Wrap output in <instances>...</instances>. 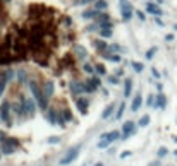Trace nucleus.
<instances>
[{"label":"nucleus","mask_w":177,"mask_h":166,"mask_svg":"<svg viewBox=\"0 0 177 166\" xmlns=\"http://www.w3.org/2000/svg\"><path fill=\"white\" fill-rule=\"evenodd\" d=\"M134 15H136V17L139 19V21H144V19H146V15H144V12H143V11H134Z\"/></svg>","instance_id":"41"},{"label":"nucleus","mask_w":177,"mask_h":166,"mask_svg":"<svg viewBox=\"0 0 177 166\" xmlns=\"http://www.w3.org/2000/svg\"><path fill=\"white\" fill-rule=\"evenodd\" d=\"M100 11H96V9H88V11H84L81 14V17L84 19V21H91V19H96V15H98Z\"/></svg>","instance_id":"18"},{"label":"nucleus","mask_w":177,"mask_h":166,"mask_svg":"<svg viewBox=\"0 0 177 166\" xmlns=\"http://www.w3.org/2000/svg\"><path fill=\"white\" fill-rule=\"evenodd\" d=\"M157 4H158V5H162V4H165V0H157Z\"/></svg>","instance_id":"52"},{"label":"nucleus","mask_w":177,"mask_h":166,"mask_svg":"<svg viewBox=\"0 0 177 166\" xmlns=\"http://www.w3.org/2000/svg\"><path fill=\"white\" fill-rule=\"evenodd\" d=\"M115 75H117V77H122V75H124V69H117L115 70Z\"/></svg>","instance_id":"47"},{"label":"nucleus","mask_w":177,"mask_h":166,"mask_svg":"<svg viewBox=\"0 0 177 166\" xmlns=\"http://www.w3.org/2000/svg\"><path fill=\"white\" fill-rule=\"evenodd\" d=\"M165 41H174V34H165Z\"/></svg>","instance_id":"50"},{"label":"nucleus","mask_w":177,"mask_h":166,"mask_svg":"<svg viewBox=\"0 0 177 166\" xmlns=\"http://www.w3.org/2000/svg\"><path fill=\"white\" fill-rule=\"evenodd\" d=\"M169 154V149L165 147V146H162V147L157 151V156H158V159H162V158H165V156Z\"/></svg>","instance_id":"38"},{"label":"nucleus","mask_w":177,"mask_h":166,"mask_svg":"<svg viewBox=\"0 0 177 166\" xmlns=\"http://www.w3.org/2000/svg\"><path fill=\"white\" fill-rule=\"evenodd\" d=\"M83 72L88 74V75H91V74H95V67L89 65V63H84V65H83Z\"/></svg>","instance_id":"37"},{"label":"nucleus","mask_w":177,"mask_h":166,"mask_svg":"<svg viewBox=\"0 0 177 166\" xmlns=\"http://www.w3.org/2000/svg\"><path fill=\"white\" fill-rule=\"evenodd\" d=\"M157 91H158V92L163 91V84H162V82H157Z\"/></svg>","instance_id":"48"},{"label":"nucleus","mask_w":177,"mask_h":166,"mask_svg":"<svg viewBox=\"0 0 177 166\" xmlns=\"http://www.w3.org/2000/svg\"><path fill=\"white\" fill-rule=\"evenodd\" d=\"M129 156H131V151H122V152H120V158H122V159L129 158Z\"/></svg>","instance_id":"45"},{"label":"nucleus","mask_w":177,"mask_h":166,"mask_svg":"<svg viewBox=\"0 0 177 166\" xmlns=\"http://www.w3.org/2000/svg\"><path fill=\"white\" fill-rule=\"evenodd\" d=\"M79 151H81V146H74V147H70L69 151H67V154L59 161V164L60 166H67V164H70L72 161H76L78 156H79Z\"/></svg>","instance_id":"3"},{"label":"nucleus","mask_w":177,"mask_h":166,"mask_svg":"<svg viewBox=\"0 0 177 166\" xmlns=\"http://www.w3.org/2000/svg\"><path fill=\"white\" fill-rule=\"evenodd\" d=\"M131 67H133V70H134V72H138V74L144 70V65L141 62H136V60H134V62H131Z\"/></svg>","instance_id":"31"},{"label":"nucleus","mask_w":177,"mask_h":166,"mask_svg":"<svg viewBox=\"0 0 177 166\" xmlns=\"http://www.w3.org/2000/svg\"><path fill=\"white\" fill-rule=\"evenodd\" d=\"M62 117H64V120H66V122H72V120H74L72 113H70L69 108H64V110H62Z\"/></svg>","instance_id":"34"},{"label":"nucleus","mask_w":177,"mask_h":166,"mask_svg":"<svg viewBox=\"0 0 177 166\" xmlns=\"http://www.w3.org/2000/svg\"><path fill=\"white\" fill-rule=\"evenodd\" d=\"M174 31H175V33H177V24H174Z\"/></svg>","instance_id":"57"},{"label":"nucleus","mask_w":177,"mask_h":166,"mask_svg":"<svg viewBox=\"0 0 177 166\" xmlns=\"http://www.w3.org/2000/svg\"><path fill=\"white\" fill-rule=\"evenodd\" d=\"M155 22H157V24H158V26H163V21H162V19H160V17H155Z\"/></svg>","instance_id":"51"},{"label":"nucleus","mask_w":177,"mask_h":166,"mask_svg":"<svg viewBox=\"0 0 177 166\" xmlns=\"http://www.w3.org/2000/svg\"><path fill=\"white\" fill-rule=\"evenodd\" d=\"M115 110H117V108H115V103H110V104H108V106L103 110V113H102V118H103V120L110 118L112 115H114V111H115Z\"/></svg>","instance_id":"19"},{"label":"nucleus","mask_w":177,"mask_h":166,"mask_svg":"<svg viewBox=\"0 0 177 166\" xmlns=\"http://www.w3.org/2000/svg\"><path fill=\"white\" fill-rule=\"evenodd\" d=\"M67 166H69V164H67Z\"/></svg>","instance_id":"62"},{"label":"nucleus","mask_w":177,"mask_h":166,"mask_svg":"<svg viewBox=\"0 0 177 166\" xmlns=\"http://www.w3.org/2000/svg\"><path fill=\"white\" fill-rule=\"evenodd\" d=\"M95 74L100 75V77H102V75H107V69H105L103 63H98V65L95 67Z\"/></svg>","instance_id":"27"},{"label":"nucleus","mask_w":177,"mask_h":166,"mask_svg":"<svg viewBox=\"0 0 177 166\" xmlns=\"http://www.w3.org/2000/svg\"><path fill=\"white\" fill-rule=\"evenodd\" d=\"M69 89H70V92H72L74 96L84 94V92H86V82H81V81H70Z\"/></svg>","instance_id":"7"},{"label":"nucleus","mask_w":177,"mask_h":166,"mask_svg":"<svg viewBox=\"0 0 177 166\" xmlns=\"http://www.w3.org/2000/svg\"><path fill=\"white\" fill-rule=\"evenodd\" d=\"M157 52H158V48H157V46H151V48H148V50H146V53H144L146 60H151L153 57L157 55Z\"/></svg>","instance_id":"30"},{"label":"nucleus","mask_w":177,"mask_h":166,"mask_svg":"<svg viewBox=\"0 0 177 166\" xmlns=\"http://www.w3.org/2000/svg\"><path fill=\"white\" fill-rule=\"evenodd\" d=\"M107 7H108L107 0H96V2H95V9H96V11H100V12L107 11Z\"/></svg>","instance_id":"24"},{"label":"nucleus","mask_w":177,"mask_h":166,"mask_svg":"<svg viewBox=\"0 0 177 166\" xmlns=\"http://www.w3.org/2000/svg\"><path fill=\"white\" fill-rule=\"evenodd\" d=\"M141 104H143V96H141V92H138L136 96L133 98V103H131V111H133V113L139 111Z\"/></svg>","instance_id":"15"},{"label":"nucleus","mask_w":177,"mask_h":166,"mask_svg":"<svg viewBox=\"0 0 177 166\" xmlns=\"http://www.w3.org/2000/svg\"><path fill=\"white\" fill-rule=\"evenodd\" d=\"M96 0H79L78 4H81V5H89V4H95Z\"/></svg>","instance_id":"44"},{"label":"nucleus","mask_w":177,"mask_h":166,"mask_svg":"<svg viewBox=\"0 0 177 166\" xmlns=\"http://www.w3.org/2000/svg\"><path fill=\"white\" fill-rule=\"evenodd\" d=\"M59 142H60L59 135H53V137H48L47 139V144H59Z\"/></svg>","instance_id":"40"},{"label":"nucleus","mask_w":177,"mask_h":166,"mask_svg":"<svg viewBox=\"0 0 177 166\" xmlns=\"http://www.w3.org/2000/svg\"><path fill=\"white\" fill-rule=\"evenodd\" d=\"M7 79H5V75L2 74V72H0V96H2V94H4V91H5V87H7Z\"/></svg>","instance_id":"28"},{"label":"nucleus","mask_w":177,"mask_h":166,"mask_svg":"<svg viewBox=\"0 0 177 166\" xmlns=\"http://www.w3.org/2000/svg\"><path fill=\"white\" fill-rule=\"evenodd\" d=\"M153 103H155V94H150V96H148V100H146V104L150 108H153Z\"/></svg>","instance_id":"42"},{"label":"nucleus","mask_w":177,"mask_h":166,"mask_svg":"<svg viewBox=\"0 0 177 166\" xmlns=\"http://www.w3.org/2000/svg\"><path fill=\"white\" fill-rule=\"evenodd\" d=\"M174 154H175V156H177V149H175V151H174Z\"/></svg>","instance_id":"58"},{"label":"nucleus","mask_w":177,"mask_h":166,"mask_svg":"<svg viewBox=\"0 0 177 166\" xmlns=\"http://www.w3.org/2000/svg\"><path fill=\"white\" fill-rule=\"evenodd\" d=\"M59 110H55V108H48L47 111H45V117H47V120L52 125H57V118H59Z\"/></svg>","instance_id":"13"},{"label":"nucleus","mask_w":177,"mask_h":166,"mask_svg":"<svg viewBox=\"0 0 177 166\" xmlns=\"http://www.w3.org/2000/svg\"><path fill=\"white\" fill-rule=\"evenodd\" d=\"M2 2H4V4H9V2H12V0H2Z\"/></svg>","instance_id":"56"},{"label":"nucleus","mask_w":177,"mask_h":166,"mask_svg":"<svg viewBox=\"0 0 177 166\" xmlns=\"http://www.w3.org/2000/svg\"><path fill=\"white\" fill-rule=\"evenodd\" d=\"M150 120H151L150 115H143V117L138 120V125H139V127H148V125H150Z\"/></svg>","instance_id":"29"},{"label":"nucleus","mask_w":177,"mask_h":166,"mask_svg":"<svg viewBox=\"0 0 177 166\" xmlns=\"http://www.w3.org/2000/svg\"><path fill=\"white\" fill-rule=\"evenodd\" d=\"M112 34H114V29H100V38H102V40H107Z\"/></svg>","instance_id":"36"},{"label":"nucleus","mask_w":177,"mask_h":166,"mask_svg":"<svg viewBox=\"0 0 177 166\" xmlns=\"http://www.w3.org/2000/svg\"><path fill=\"white\" fill-rule=\"evenodd\" d=\"M0 158H2V152H0Z\"/></svg>","instance_id":"59"},{"label":"nucleus","mask_w":177,"mask_h":166,"mask_svg":"<svg viewBox=\"0 0 177 166\" xmlns=\"http://www.w3.org/2000/svg\"><path fill=\"white\" fill-rule=\"evenodd\" d=\"M172 139H174V142H175V144H177V135H174Z\"/></svg>","instance_id":"55"},{"label":"nucleus","mask_w":177,"mask_h":166,"mask_svg":"<svg viewBox=\"0 0 177 166\" xmlns=\"http://www.w3.org/2000/svg\"><path fill=\"white\" fill-rule=\"evenodd\" d=\"M28 87H30V91H31V94H33V98L36 100V103H38V106L43 110V113L48 110V98L43 94V89L40 87V84H38L36 81H28Z\"/></svg>","instance_id":"1"},{"label":"nucleus","mask_w":177,"mask_h":166,"mask_svg":"<svg viewBox=\"0 0 177 166\" xmlns=\"http://www.w3.org/2000/svg\"><path fill=\"white\" fill-rule=\"evenodd\" d=\"M14 151H16V147H12L7 142H2V147H0V152H2V154H14Z\"/></svg>","instance_id":"23"},{"label":"nucleus","mask_w":177,"mask_h":166,"mask_svg":"<svg viewBox=\"0 0 177 166\" xmlns=\"http://www.w3.org/2000/svg\"><path fill=\"white\" fill-rule=\"evenodd\" d=\"M131 92H133V79L127 77V79H125V82H124V96L129 98Z\"/></svg>","instance_id":"20"},{"label":"nucleus","mask_w":177,"mask_h":166,"mask_svg":"<svg viewBox=\"0 0 177 166\" xmlns=\"http://www.w3.org/2000/svg\"><path fill=\"white\" fill-rule=\"evenodd\" d=\"M5 139H7V135H5L4 132H0V144H2V142H5Z\"/></svg>","instance_id":"49"},{"label":"nucleus","mask_w":177,"mask_h":166,"mask_svg":"<svg viewBox=\"0 0 177 166\" xmlns=\"http://www.w3.org/2000/svg\"><path fill=\"white\" fill-rule=\"evenodd\" d=\"M110 144L112 142H110V139H108V132H107V134H103V135L100 137V140H98V144L96 146H98V149H107Z\"/></svg>","instance_id":"17"},{"label":"nucleus","mask_w":177,"mask_h":166,"mask_svg":"<svg viewBox=\"0 0 177 166\" xmlns=\"http://www.w3.org/2000/svg\"><path fill=\"white\" fill-rule=\"evenodd\" d=\"M107 81H108V84H110V86H117L119 84V77H117V75H108Z\"/></svg>","instance_id":"39"},{"label":"nucleus","mask_w":177,"mask_h":166,"mask_svg":"<svg viewBox=\"0 0 177 166\" xmlns=\"http://www.w3.org/2000/svg\"><path fill=\"white\" fill-rule=\"evenodd\" d=\"M103 57H105L107 60H110V62H114V63L122 62V57H120V53H103Z\"/></svg>","instance_id":"22"},{"label":"nucleus","mask_w":177,"mask_h":166,"mask_svg":"<svg viewBox=\"0 0 177 166\" xmlns=\"http://www.w3.org/2000/svg\"><path fill=\"white\" fill-rule=\"evenodd\" d=\"M120 11H122V19L124 21H131L134 17V9L127 0H120Z\"/></svg>","instance_id":"5"},{"label":"nucleus","mask_w":177,"mask_h":166,"mask_svg":"<svg viewBox=\"0 0 177 166\" xmlns=\"http://www.w3.org/2000/svg\"><path fill=\"white\" fill-rule=\"evenodd\" d=\"M134 132H136V123H134L133 120H127V122L122 125V137H120V140H127L131 135H134Z\"/></svg>","instance_id":"6"},{"label":"nucleus","mask_w":177,"mask_h":166,"mask_svg":"<svg viewBox=\"0 0 177 166\" xmlns=\"http://www.w3.org/2000/svg\"><path fill=\"white\" fill-rule=\"evenodd\" d=\"M169 166H172V164H169Z\"/></svg>","instance_id":"61"},{"label":"nucleus","mask_w":177,"mask_h":166,"mask_svg":"<svg viewBox=\"0 0 177 166\" xmlns=\"http://www.w3.org/2000/svg\"><path fill=\"white\" fill-rule=\"evenodd\" d=\"M153 108H157V110H165V108H167V96L163 94V92L155 94V103H153Z\"/></svg>","instance_id":"10"},{"label":"nucleus","mask_w":177,"mask_h":166,"mask_svg":"<svg viewBox=\"0 0 177 166\" xmlns=\"http://www.w3.org/2000/svg\"><path fill=\"white\" fill-rule=\"evenodd\" d=\"M93 45H95V48L98 50V52L102 53V55H103V53H107V50H108V43H105L103 40H95V41H93Z\"/></svg>","instance_id":"16"},{"label":"nucleus","mask_w":177,"mask_h":166,"mask_svg":"<svg viewBox=\"0 0 177 166\" xmlns=\"http://www.w3.org/2000/svg\"><path fill=\"white\" fill-rule=\"evenodd\" d=\"M2 74L5 75V79H7V81H12V79H16V70H12V69H5Z\"/></svg>","instance_id":"32"},{"label":"nucleus","mask_w":177,"mask_h":166,"mask_svg":"<svg viewBox=\"0 0 177 166\" xmlns=\"http://www.w3.org/2000/svg\"><path fill=\"white\" fill-rule=\"evenodd\" d=\"M19 101L22 103V110H24V117H33L36 111V100L34 98H26V96H19Z\"/></svg>","instance_id":"2"},{"label":"nucleus","mask_w":177,"mask_h":166,"mask_svg":"<svg viewBox=\"0 0 177 166\" xmlns=\"http://www.w3.org/2000/svg\"><path fill=\"white\" fill-rule=\"evenodd\" d=\"M103 21H110V15L107 14V12H98V15H96V22H103Z\"/></svg>","instance_id":"33"},{"label":"nucleus","mask_w":177,"mask_h":166,"mask_svg":"<svg viewBox=\"0 0 177 166\" xmlns=\"http://www.w3.org/2000/svg\"><path fill=\"white\" fill-rule=\"evenodd\" d=\"M16 81H17V82H26V81H28V74H26V70H24V69L16 70Z\"/></svg>","instance_id":"21"},{"label":"nucleus","mask_w":177,"mask_h":166,"mask_svg":"<svg viewBox=\"0 0 177 166\" xmlns=\"http://www.w3.org/2000/svg\"><path fill=\"white\" fill-rule=\"evenodd\" d=\"M120 52H124V50H122V46H119L117 43H112V45H108V50H107V53H120Z\"/></svg>","instance_id":"26"},{"label":"nucleus","mask_w":177,"mask_h":166,"mask_svg":"<svg viewBox=\"0 0 177 166\" xmlns=\"http://www.w3.org/2000/svg\"><path fill=\"white\" fill-rule=\"evenodd\" d=\"M100 29H114V22L112 21H103V22H98Z\"/></svg>","instance_id":"35"},{"label":"nucleus","mask_w":177,"mask_h":166,"mask_svg":"<svg viewBox=\"0 0 177 166\" xmlns=\"http://www.w3.org/2000/svg\"><path fill=\"white\" fill-rule=\"evenodd\" d=\"M146 12L151 14L153 17H162L163 15V11L157 2H146Z\"/></svg>","instance_id":"8"},{"label":"nucleus","mask_w":177,"mask_h":166,"mask_svg":"<svg viewBox=\"0 0 177 166\" xmlns=\"http://www.w3.org/2000/svg\"><path fill=\"white\" fill-rule=\"evenodd\" d=\"M64 24H66V26H72V19H70V17H64Z\"/></svg>","instance_id":"46"},{"label":"nucleus","mask_w":177,"mask_h":166,"mask_svg":"<svg viewBox=\"0 0 177 166\" xmlns=\"http://www.w3.org/2000/svg\"><path fill=\"white\" fill-rule=\"evenodd\" d=\"M150 166H160V163H158V161H155V163H151Z\"/></svg>","instance_id":"53"},{"label":"nucleus","mask_w":177,"mask_h":166,"mask_svg":"<svg viewBox=\"0 0 177 166\" xmlns=\"http://www.w3.org/2000/svg\"><path fill=\"white\" fill-rule=\"evenodd\" d=\"M102 86V81H100V75L98 77H91L88 82H86V94H91V92H95L96 89Z\"/></svg>","instance_id":"9"},{"label":"nucleus","mask_w":177,"mask_h":166,"mask_svg":"<svg viewBox=\"0 0 177 166\" xmlns=\"http://www.w3.org/2000/svg\"><path fill=\"white\" fill-rule=\"evenodd\" d=\"M11 111H12V104L9 103V101H4L2 103V106H0V120L2 122H5L9 127H11Z\"/></svg>","instance_id":"4"},{"label":"nucleus","mask_w":177,"mask_h":166,"mask_svg":"<svg viewBox=\"0 0 177 166\" xmlns=\"http://www.w3.org/2000/svg\"><path fill=\"white\" fill-rule=\"evenodd\" d=\"M124 111H125V103H120L117 106V111H115L114 118H115V120H120V118L124 117Z\"/></svg>","instance_id":"25"},{"label":"nucleus","mask_w":177,"mask_h":166,"mask_svg":"<svg viewBox=\"0 0 177 166\" xmlns=\"http://www.w3.org/2000/svg\"><path fill=\"white\" fill-rule=\"evenodd\" d=\"M41 89H43V94L50 100V98L53 96V92H55V84H53L52 81H47L43 86H41Z\"/></svg>","instance_id":"14"},{"label":"nucleus","mask_w":177,"mask_h":166,"mask_svg":"<svg viewBox=\"0 0 177 166\" xmlns=\"http://www.w3.org/2000/svg\"><path fill=\"white\" fill-rule=\"evenodd\" d=\"M146 2H151V0H146Z\"/></svg>","instance_id":"60"},{"label":"nucleus","mask_w":177,"mask_h":166,"mask_svg":"<svg viewBox=\"0 0 177 166\" xmlns=\"http://www.w3.org/2000/svg\"><path fill=\"white\" fill-rule=\"evenodd\" d=\"M151 75H153V77H155V79H160V77H162V74H160V72H158V70L155 69V67L151 69Z\"/></svg>","instance_id":"43"},{"label":"nucleus","mask_w":177,"mask_h":166,"mask_svg":"<svg viewBox=\"0 0 177 166\" xmlns=\"http://www.w3.org/2000/svg\"><path fill=\"white\" fill-rule=\"evenodd\" d=\"M88 106H89V101L86 98H76V108L81 115H86L88 113Z\"/></svg>","instance_id":"11"},{"label":"nucleus","mask_w":177,"mask_h":166,"mask_svg":"<svg viewBox=\"0 0 177 166\" xmlns=\"http://www.w3.org/2000/svg\"><path fill=\"white\" fill-rule=\"evenodd\" d=\"M95 166H103V163H95Z\"/></svg>","instance_id":"54"},{"label":"nucleus","mask_w":177,"mask_h":166,"mask_svg":"<svg viewBox=\"0 0 177 166\" xmlns=\"http://www.w3.org/2000/svg\"><path fill=\"white\" fill-rule=\"evenodd\" d=\"M72 52H74V55H76V58H79V60L88 58V50H86L84 46H81V45H74Z\"/></svg>","instance_id":"12"}]
</instances>
